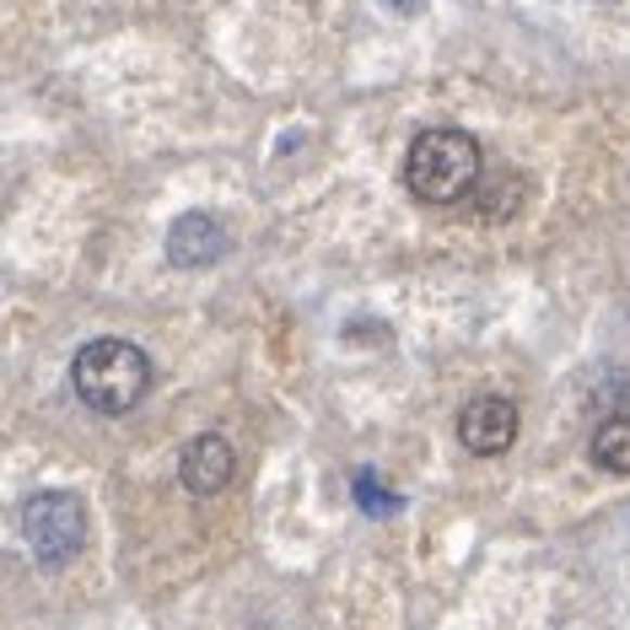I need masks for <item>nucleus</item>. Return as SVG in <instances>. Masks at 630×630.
<instances>
[{"mask_svg": "<svg viewBox=\"0 0 630 630\" xmlns=\"http://www.w3.org/2000/svg\"><path fill=\"white\" fill-rule=\"evenodd\" d=\"M464 200H470V210L479 221H512L523 210V200H528V178L517 167H501V172L485 178V167H479V178H474V189Z\"/></svg>", "mask_w": 630, "mask_h": 630, "instance_id": "7", "label": "nucleus"}, {"mask_svg": "<svg viewBox=\"0 0 630 630\" xmlns=\"http://www.w3.org/2000/svg\"><path fill=\"white\" fill-rule=\"evenodd\" d=\"M356 506H361L367 517H394L404 501H399V496H388V490L377 485V474L361 470V474H356Z\"/></svg>", "mask_w": 630, "mask_h": 630, "instance_id": "9", "label": "nucleus"}, {"mask_svg": "<svg viewBox=\"0 0 630 630\" xmlns=\"http://www.w3.org/2000/svg\"><path fill=\"white\" fill-rule=\"evenodd\" d=\"M232 254V232L210 216V210H183L172 227H167V259L178 270H205L216 259Z\"/></svg>", "mask_w": 630, "mask_h": 630, "instance_id": "5", "label": "nucleus"}, {"mask_svg": "<svg viewBox=\"0 0 630 630\" xmlns=\"http://www.w3.org/2000/svg\"><path fill=\"white\" fill-rule=\"evenodd\" d=\"M22 533L27 550L38 555V566H65L81 555L87 544V506L70 490H38L22 506Z\"/></svg>", "mask_w": 630, "mask_h": 630, "instance_id": "3", "label": "nucleus"}, {"mask_svg": "<svg viewBox=\"0 0 630 630\" xmlns=\"http://www.w3.org/2000/svg\"><path fill=\"white\" fill-rule=\"evenodd\" d=\"M232 474H237V453H232V442L221 432H200V437L183 442L178 479H183L189 496H221L232 485Z\"/></svg>", "mask_w": 630, "mask_h": 630, "instance_id": "6", "label": "nucleus"}, {"mask_svg": "<svg viewBox=\"0 0 630 630\" xmlns=\"http://www.w3.org/2000/svg\"><path fill=\"white\" fill-rule=\"evenodd\" d=\"M426 0H388V11H399V16H415Z\"/></svg>", "mask_w": 630, "mask_h": 630, "instance_id": "10", "label": "nucleus"}, {"mask_svg": "<svg viewBox=\"0 0 630 630\" xmlns=\"http://www.w3.org/2000/svg\"><path fill=\"white\" fill-rule=\"evenodd\" d=\"M479 178V141L459 125L421 130L404 157V189L426 205H459Z\"/></svg>", "mask_w": 630, "mask_h": 630, "instance_id": "2", "label": "nucleus"}, {"mask_svg": "<svg viewBox=\"0 0 630 630\" xmlns=\"http://www.w3.org/2000/svg\"><path fill=\"white\" fill-rule=\"evenodd\" d=\"M588 453H593V464H599L604 474H630V415H609V421H599V432H593Z\"/></svg>", "mask_w": 630, "mask_h": 630, "instance_id": "8", "label": "nucleus"}, {"mask_svg": "<svg viewBox=\"0 0 630 630\" xmlns=\"http://www.w3.org/2000/svg\"><path fill=\"white\" fill-rule=\"evenodd\" d=\"M76 399L98 415H130L152 394V356L130 339H92L70 361Z\"/></svg>", "mask_w": 630, "mask_h": 630, "instance_id": "1", "label": "nucleus"}, {"mask_svg": "<svg viewBox=\"0 0 630 630\" xmlns=\"http://www.w3.org/2000/svg\"><path fill=\"white\" fill-rule=\"evenodd\" d=\"M517 426H523V415H517L512 399L479 394V399L464 404V415H459V442L470 448L474 459H496V453H506L517 442Z\"/></svg>", "mask_w": 630, "mask_h": 630, "instance_id": "4", "label": "nucleus"}]
</instances>
